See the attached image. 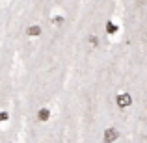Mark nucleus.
<instances>
[{
    "label": "nucleus",
    "mask_w": 147,
    "mask_h": 143,
    "mask_svg": "<svg viewBox=\"0 0 147 143\" xmlns=\"http://www.w3.org/2000/svg\"><path fill=\"white\" fill-rule=\"evenodd\" d=\"M104 143H114L115 140H119V130L114 128V126H110V128L104 130Z\"/></svg>",
    "instance_id": "1"
},
{
    "label": "nucleus",
    "mask_w": 147,
    "mask_h": 143,
    "mask_svg": "<svg viewBox=\"0 0 147 143\" xmlns=\"http://www.w3.org/2000/svg\"><path fill=\"white\" fill-rule=\"evenodd\" d=\"M115 104H117L119 108H129L130 104H132V97H130L129 93H119L117 95V99H115Z\"/></svg>",
    "instance_id": "2"
},
{
    "label": "nucleus",
    "mask_w": 147,
    "mask_h": 143,
    "mask_svg": "<svg viewBox=\"0 0 147 143\" xmlns=\"http://www.w3.org/2000/svg\"><path fill=\"white\" fill-rule=\"evenodd\" d=\"M49 117H50V110H47V108H41L37 111V119L39 121H49Z\"/></svg>",
    "instance_id": "3"
},
{
    "label": "nucleus",
    "mask_w": 147,
    "mask_h": 143,
    "mask_svg": "<svg viewBox=\"0 0 147 143\" xmlns=\"http://www.w3.org/2000/svg\"><path fill=\"white\" fill-rule=\"evenodd\" d=\"M26 34H28V36H32V37H37L41 34V28H39V26H30V28L26 30Z\"/></svg>",
    "instance_id": "4"
},
{
    "label": "nucleus",
    "mask_w": 147,
    "mask_h": 143,
    "mask_svg": "<svg viewBox=\"0 0 147 143\" xmlns=\"http://www.w3.org/2000/svg\"><path fill=\"white\" fill-rule=\"evenodd\" d=\"M106 30H108V34H115V32H117V26H115L114 22H108Z\"/></svg>",
    "instance_id": "5"
},
{
    "label": "nucleus",
    "mask_w": 147,
    "mask_h": 143,
    "mask_svg": "<svg viewBox=\"0 0 147 143\" xmlns=\"http://www.w3.org/2000/svg\"><path fill=\"white\" fill-rule=\"evenodd\" d=\"M7 119H9V113H7V111H0V123L7 121Z\"/></svg>",
    "instance_id": "6"
},
{
    "label": "nucleus",
    "mask_w": 147,
    "mask_h": 143,
    "mask_svg": "<svg viewBox=\"0 0 147 143\" xmlns=\"http://www.w3.org/2000/svg\"><path fill=\"white\" fill-rule=\"evenodd\" d=\"M52 22H54V24H61V22H63V17H54Z\"/></svg>",
    "instance_id": "7"
},
{
    "label": "nucleus",
    "mask_w": 147,
    "mask_h": 143,
    "mask_svg": "<svg viewBox=\"0 0 147 143\" xmlns=\"http://www.w3.org/2000/svg\"><path fill=\"white\" fill-rule=\"evenodd\" d=\"M97 43H99V41H97V37H90V45H93V47H97Z\"/></svg>",
    "instance_id": "8"
}]
</instances>
